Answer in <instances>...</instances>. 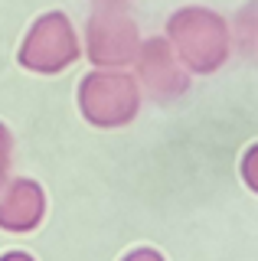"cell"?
<instances>
[{
    "instance_id": "6da1fadb",
    "label": "cell",
    "mask_w": 258,
    "mask_h": 261,
    "mask_svg": "<svg viewBox=\"0 0 258 261\" xmlns=\"http://www.w3.org/2000/svg\"><path fill=\"white\" fill-rule=\"evenodd\" d=\"M167 43L190 75H213L232 53V33L209 7H180L167 20Z\"/></svg>"
},
{
    "instance_id": "7a4b0ae2",
    "label": "cell",
    "mask_w": 258,
    "mask_h": 261,
    "mask_svg": "<svg viewBox=\"0 0 258 261\" xmlns=\"http://www.w3.org/2000/svg\"><path fill=\"white\" fill-rule=\"evenodd\" d=\"M79 114L92 127H127L141 111V85L124 69H92L75 88Z\"/></svg>"
},
{
    "instance_id": "3957f363",
    "label": "cell",
    "mask_w": 258,
    "mask_h": 261,
    "mask_svg": "<svg viewBox=\"0 0 258 261\" xmlns=\"http://www.w3.org/2000/svg\"><path fill=\"white\" fill-rule=\"evenodd\" d=\"M79 56H82V39H79L75 23L62 10L36 16L17 49L20 69L33 75H59L79 62Z\"/></svg>"
},
{
    "instance_id": "277c9868",
    "label": "cell",
    "mask_w": 258,
    "mask_h": 261,
    "mask_svg": "<svg viewBox=\"0 0 258 261\" xmlns=\"http://www.w3.org/2000/svg\"><path fill=\"white\" fill-rule=\"evenodd\" d=\"M141 33L138 23L118 7H98L85 23L82 53L95 69H127L138 59Z\"/></svg>"
},
{
    "instance_id": "5b68a950",
    "label": "cell",
    "mask_w": 258,
    "mask_h": 261,
    "mask_svg": "<svg viewBox=\"0 0 258 261\" xmlns=\"http://www.w3.org/2000/svg\"><path fill=\"white\" fill-rule=\"evenodd\" d=\"M134 79H138L141 92H147L150 98L176 101L180 95H187L193 75L176 59L167 36H154V39H141L138 59H134Z\"/></svg>"
},
{
    "instance_id": "8992f818",
    "label": "cell",
    "mask_w": 258,
    "mask_h": 261,
    "mask_svg": "<svg viewBox=\"0 0 258 261\" xmlns=\"http://www.w3.org/2000/svg\"><path fill=\"white\" fill-rule=\"evenodd\" d=\"M46 219V190L30 176L10 179L0 190V232L27 235Z\"/></svg>"
},
{
    "instance_id": "52a82bcc",
    "label": "cell",
    "mask_w": 258,
    "mask_h": 261,
    "mask_svg": "<svg viewBox=\"0 0 258 261\" xmlns=\"http://www.w3.org/2000/svg\"><path fill=\"white\" fill-rule=\"evenodd\" d=\"M239 176H242V183L258 196V141L252 147H245V153H242V160H239Z\"/></svg>"
},
{
    "instance_id": "ba28073f",
    "label": "cell",
    "mask_w": 258,
    "mask_h": 261,
    "mask_svg": "<svg viewBox=\"0 0 258 261\" xmlns=\"http://www.w3.org/2000/svg\"><path fill=\"white\" fill-rule=\"evenodd\" d=\"M10 167H13V134L0 121V190L10 183Z\"/></svg>"
},
{
    "instance_id": "9c48e42d",
    "label": "cell",
    "mask_w": 258,
    "mask_h": 261,
    "mask_svg": "<svg viewBox=\"0 0 258 261\" xmlns=\"http://www.w3.org/2000/svg\"><path fill=\"white\" fill-rule=\"evenodd\" d=\"M121 261H167V258L157 248H150V245H141V248H131Z\"/></svg>"
},
{
    "instance_id": "30bf717a",
    "label": "cell",
    "mask_w": 258,
    "mask_h": 261,
    "mask_svg": "<svg viewBox=\"0 0 258 261\" xmlns=\"http://www.w3.org/2000/svg\"><path fill=\"white\" fill-rule=\"evenodd\" d=\"M0 261H36V258L30 255V251H4Z\"/></svg>"
}]
</instances>
